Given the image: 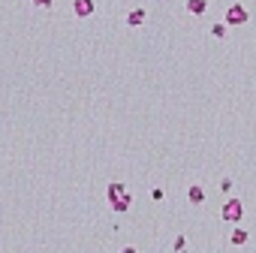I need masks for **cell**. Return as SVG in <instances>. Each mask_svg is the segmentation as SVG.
Wrapping results in <instances>:
<instances>
[{
  "instance_id": "1",
  "label": "cell",
  "mask_w": 256,
  "mask_h": 253,
  "mask_svg": "<svg viewBox=\"0 0 256 253\" xmlns=\"http://www.w3.org/2000/svg\"><path fill=\"white\" fill-rule=\"evenodd\" d=\"M106 199H109L112 211H118V214H127L130 205H133V193H130V187L124 184V181H112V184L106 187Z\"/></svg>"
},
{
  "instance_id": "2",
  "label": "cell",
  "mask_w": 256,
  "mask_h": 253,
  "mask_svg": "<svg viewBox=\"0 0 256 253\" xmlns=\"http://www.w3.org/2000/svg\"><path fill=\"white\" fill-rule=\"evenodd\" d=\"M220 217H223V223L238 226V223H241V217H244V202H241L238 196L226 199V202H223V208H220Z\"/></svg>"
},
{
  "instance_id": "3",
  "label": "cell",
  "mask_w": 256,
  "mask_h": 253,
  "mask_svg": "<svg viewBox=\"0 0 256 253\" xmlns=\"http://www.w3.org/2000/svg\"><path fill=\"white\" fill-rule=\"evenodd\" d=\"M223 21H226V27H244L250 21V12H247L244 3H232L226 9V15H223Z\"/></svg>"
},
{
  "instance_id": "4",
  "label": "cell",
  "mask_w": 256,
  "mask_h": 253,
  "mask_svg": "<svg viewBox=\"0 0 256 253\" xmlns=\"http://www.w3.org/2000/svg\"><path fill=\"white\" fill-rule=\"evenodd\" d=\"M73 12H76V18H91L97 12V3L94 0H73Z\"/></svg>"
},
{
  "instance_id": "5",
  "label": "cell",
  "mask_w": 256,
  "mask_h": 253,
  "mask_svg": "<svg viewBox=\"0 0 256 253\" xmlns=\"http://www.w3.org/2000/svg\"><path fill=\"white\" fill-rule=\"evenodd\" d=\"M145 21H148V9L136 6V9H130V12H127V24H130V27H142Z\"/></svg>"
},
{
  "instance_id": "6",
  "label": "cell",
  "mask_w": 256,
  "mask_h": 253,
  "mask_svg": "<svg viewBox=\"0 0 256 253\" xmlns=\"http://www.w3.org/2000/svg\"><path fill=\"white\" fill-rule=\"evenodd\" d=\"M184 12H190V15H205V12H208V0H187V3H184Z\"/></svg>"
},
{
  "instance_id": "7",
  "label": "cell",
  "mask_w": 256,
  "mask_h": 253,
  "mask_svg": "<svg viewBox=\"0 0 256 253\" xmlns=\"http://www.w3.org/2000/svg\"><path fill=\"white\" fill-rule=\"evenodd\" d=\"M187 199H190V205H202L205 202V187L202 184H193L190 190H187Z\"/></svg>"
},
{
  "instance_id": "8",
  "label": "cell",
  "mask_w": 256,
  "mask_h": 253,
  "mask_svg": "<svg viewBox=\"0 0 256 253\" xmlns=\"http://www.w3.org/2000/svg\"><path fill=\"white\" fill-rule=\"evenodd\" d=\"M247 229H232V247H244L247 244Z\"/></svg>"
},
{
  "instance_id": "9",
  "label": "cell",
  "mask_w": 256,
  "mask_h": 253,
  "mask_svg": "<svg viewBox=\"0 0 256 253\" xmlns=\"http://www.w3.org/2000/svg\"><path fill=\"white\" fill-rule=\"evenodd\" d=\"M187 247H190V241H187V235H175V238H172V250H175V253L187 250Z\"/></svg>"
},
{
  "instance_id": "10",
  "label": "cell",
  "mask_w": 256,
  "mask_h": 253,
  "mask_svg": "<svg viewBox=\"0 0 256 253\" xmlns=\"http://www.w3.org/2000/svg\"><path fill=\"white\" fill-rule=\"evenodd\" d=\"M211 36H214V40H226V21L211 24Z\"/></svg>"
},
{
  "instance_id": "11",
  "label": "cell",
  "mask_w": 256,
  "mask_h": 253,
  "mask_svg": "<svg viewBox=\"0 0 256 253\" xmlns=\"http://www.w3.org/2000/svg\"><path fill=\"white\" fill-rule=\"evenodd\" d=\"M151 199H154V202H163V199H166V190H163V187H154V190H151Z\"/></svg>"
},
{
  "instance_id": "12",
  "label": "cell",
  "mask_w": 256,
  "mask_h": 253,
  "mask_svg": "<svg viewBox=\"0 0 256 253\" xmlns=\"http://www.w3.org/2000/svg\"><path fill=\"white\" fill-rule=\"evenodd\" d=\"M33 6H37V9H51V6H55V0H33Z\"/></svg>"
},
{
  "instance_id": "13",
  "label": "cell",
  "mask_w": 256,
  "mask_h": 253,
  "mask_svg": "<svg viewBox=\"0 0 256 253\" xmlns=\"http://www.w3.org/2000/svg\"><path fill=\"white\" fill-rule=\"evenodd\" d=\"M220 190H223V193H232V178H223V181H220Z\"/></svg>"
}]
</instances>
